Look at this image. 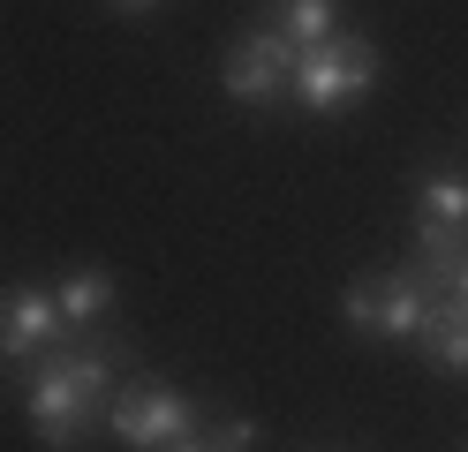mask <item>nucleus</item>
I'll use <instances>...</instances> for the list:
<instances>
[{
	"instance_id": "nucleus-6",
	"label": "nucleus",
	"mask_w": 468,
	"mask_h": 452,
	"mask_svg": "<svg viewBox=\"0 0 468 452\" xmlns=\"http://www.w3.org/2000/svg\"><path fill=\"white\" fill-rule=\"evenodd\" d=\"M468 249V173L453 159H431L416 181V211H408V257L446 264Z\"/></svg>"
},
{
	"instance_id": "nucleus-5",
	"label": "nucleus",
	"mask_w": 468,
	"mask_h": 452,
	"mask_svg": "<svg viewBox=\"0 0 468 452\" xmlns=\"http://www.w3.org/2000/svg\"><path fill=\"white\" fill-rule=\"evenodd\" d=\"M106 430L136 445V452H159V445H182L204 430V407L189 400V392H174V384H152V377H122L113 384V400H106Z\"/></svg>"
},
{
	"instance_id": "nucleus-12",
	"label": "nucleus",
	"mask_w": 468,
	"mask_h": 452,
	"mask_svg": "<svg viewBox=\"0 0 468 452\" xmlns=\"http://www.w3.org/2000/svg\"><path fill=\"white\" fill-rule=\"evenodd\" d=\"M159 452H212V445H204V430H197V437H182V445H159Z\"/></svg>"
},
{
	"instance_id": "nucleus-11",
	"label": "nucleus",
	"mask_w": 468,
	"mask_h": 452,
	"mask_svg": "<svg viewBox=\"0 0 468 452\" xmlns=\"http://www.w3.org/2000/svg\"><path fill=\"white\" fill-rule=\"evenodd\" d=\"M257 415H219V422H204V445L212 452H257Z\"/></svg>"
},
{
	"instance_id": "nucleus-4",
	"label": "nucleus",
	"mask_w": 468,
	"mask_h": 452,
	"mask_svg": "<svg viewBox=\"0 0 468 452\" xmlns=\"http://www.w3.org/2000/svg\"><path fill=\"white\" fill-rule=\"evenodd\" d=\"M219 90H227L242 113H280L287 99H295V46L257 16L250 30H234V38H227V53H219Z\"/></svg>"
},
{
	"instance_id": "nucleus-2",
	"label": "nucleus",
	"mask_w": 468,
	"mask_h": 452,
	"mask_svg": "<svg viewBox=\"0 0 468 452\" xmlns=\"http://www.w3.org/2000/svg\"><path fill=\"white\" fill-rule=\"evenodd\" d=\"M378 76H386V53H378L363 30L340 23L333 38H317V46L295 53V106L310 121H340L347 106H363L378 90Z\"/></svg>"
},
{
	"instance_id": "nucleus-13",
	"label": "nucleus",
	"mask_w": 468,
	"mask_h": 452,
	"mask_svg": "<svg viewBox=\"0 0 468 452\" xmlns=\"http://www.w3.org/2000/svg\"><path fill=\"white\" fill-rule=\"evenodd\" d=\"M461 452H468V445H461Z\"/></svg>"
},
{
	"instance_id": "nucleus-10",
	"label": "nucleus",
	"mask_w": 468,
	"mask_h": 452,
	"mask_svg": "<svg viewBox=\"0 0 468 452\" xmlns=\"http://www.w3.org/2000/svg\"><path fill=\"white\" fill-rule=\"evenodd\" d=\"M265 23L303 53V46H317V38L340 30V8H333V0H265Z\"/></svg>"
},
{
	"instance_id": "nucleus-9",
	"label": "nucleus",
	"mask_w": 468,
	"mask_h": 452,
	"mask_svg": "<svg viewBox=\"0 0 468 452\" xmlns=\"http://www.w3.org/2000/svg\"><path fill=\"white\" fill-rule=\"evenodd\" d=\"M53 301H61V324H69V331H99V317H113L122 287H113L106 264H76V271L53 279Z\"/></svg>"
},
{
	"instance_id": "nucleus-8",
	"label": "nucleus",
	"mask_w": 468,
	"mask_h": 452,
	"mask_svg": "<svg viewBox=\"0 0 468 452\" xmlns=\"http://www.w3.org/2000/svg\"><path fill=\"white\" fill-rule=\"evenodd\" d=\"M53 340H69L53 287H38V279L0 287V362H8V370H31V362H38Z\"/></svg>"
},
{
	"instance_id": "nucleus-3",
	"label": "nucleus",
	"mask_w": 468,
	"mask_h": 452,
	"mask_svg": "<svg viewBox=\"0 0 468 452\" xmlns=\"http://www.w3.org/2000/svg\"><path fill=\"white\" fill-rule=\"evenodd\" d=\"M340 317L347 331H363V340H386V347H408L423 340L431 324V287L416 279V264H378V271H356V279L340 287Z\"/></svg>"
},
{
	"instance_id": "nucleus-7",
	"label": "nucleus",
	"mask_w": 468,
	"mask_h": 452,
	"mask_svg": "<svg viewBox=\"0 0 468 452\" xmlns=\"http://www.w3.org/2000/svg\"><path fill=\"white\" fill-rule=\"evenodd\" d=\"M408 264H416V279L431 287V324H423L416 354L438 377H468V249L446 257V264H423V257H408Z\"/></svg>"
},
{
	"instance_id": "nucleus-1",
	"label": "nucleus",
	"mask_w": 468,
	"mask_h": 452,
	"mask_svg": "<svg viewBox=\"0 0 468 452\" xmlns=\"http://www.w3.org/2000/svg\"><path fill=\"white\" fill-rule=\"evenodd\" d=\"M129 370V347L106 340V331H69L53 340L31 370H16V392H23V415H31V437L53 445V452H76L106 430V400Z\"/></svg>"
}]
</instances>
